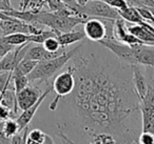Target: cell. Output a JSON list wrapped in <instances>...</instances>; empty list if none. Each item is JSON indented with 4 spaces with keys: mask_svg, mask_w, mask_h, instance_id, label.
Masks as SVG:
<instances>
[{
    "mask_svg": "<svg viewBox=\"0 0 154 144\" xmlns=\"http://www.w3.org/2000/svg\"><path fill=\"white\" fill-rule=\"evenodd\" d=\"M68 63L74 73L75 87L60 99L69 105L66 125L76 126L90 141L106 133L117 143H138L140 99L133 86L131 64L116 56L82 52V46Z\"/></svg>",
    "mask_w": 154,
    "mask_h": 144,
    "instance_id": "1",
    "label": "cell"
},
{
    "mask_svg": "<svg viewBox=\"0 0 154 144\" xmlns=\"http://www.w3.org/2000/svg\"><path fill=\"white\" fill-rule=\"evenodd\" d=\"M82 44L77 45L72 50H66L62 55L58 56L53 59L42 60L38 61L34 70L28 75V79L30 82H43L51 79L54 75L57 74L58 70L68 64V62L72 59V57L79 51Z\"/></svg>",
    "mask_w": 154,
    "mask_h": 144,
    "instance_id": "2",
    "label": "cell"
},
{
    "mask_svg": "<svg viewBox=\"0 0 154 144\" xmlns=\"http://www.w3.org/2000/svg\"><path fill=\"white\" fill-rule=\"evenodd\" d=\"M52 87H53V91L55 92L56 97L50 103L49 108L50 110L54 112L57 110L60 99L70 95L75 87V76L73 70L70 66H68L64 72L60 73L55 77L53 83H52Z\"/></svg>",
    "mask_w": 154,
    "mask_h": 144,
    "instance_id": "3",
    "label": "cell"
},
{
    "mask_svg": "<svg viewBox=\"0 0 154 144\" xmlns=\"http://www.w3.org/2000/svg\"><path fill=\"white\" fill-rule=\"evenodd\" d=\"M80 14L89 16V17L106 18V19H117L120 18L118 11L103 0H89L85 5L78 9Z\"/></svg>",
    "mask_w": 154,
    "mask_h": 144,
    "instance_id": "4",
    "label": "cell"
},
{
    "mask_svg": "<svg viewBox=\"0 0 154 144\" xmlns=\"http://www.w3.org/2000/svg\"><path fill=\"white\" fill-rule=\"evenodd\" d=\"M98 43L103 47L111 52L120 61L128 64H135L133 50L131 45L119 42L114 38H103L100 41H98Z\"/></svg>",
    "mask_w": 154,
    "mask_h": 144,
    "instance_id": "5",
    "label": "cell"
},
{
    "mask_svg": "<svg viewBox=\"0 0 154 144\" xmlns=\"http://www.w3.org/2000/svg\"><path fill=\"white\" fill-rule=\"evenodd\" d=\"M84 32L86 34V38L92 42H98L107 36L105 22L101 18L89 17L84 22Z\"/></svg>",
    "mask_w": 154,
    "mask_h": 144,
    "instance_id": "6",
    "label": "cell"
},
{
    "mask_svg": "<svg viewBox=\"0 0 154 144\" xmlns=\"http://www.w3.org/2000/svg\"><path fill=\"white\" fill-rule=\"evenodd\" d=\"M128 31L143 44L154 45V26L150 22L143 21L140 24L133 23V26H128Z\"/></svg>",
    "mask_w": 154,
    "mask_h": 144,
    "instance_id": "7",
    "label": "cell"
},
{
    "mask_svg": "<svg viewBox=\"0 0 154 144\" xmlns=\"http://www.w3.org/2000/svg\"><path fill=\"white\" fill-rule=\"evenodd\" d=\"M42 92L36 85H28L23 89L16 94V99H17L18 108L21 110H26L28 107L32 106L35 102L38 100L41 96Z\"/></svg>",
    "mask_w": 154,
    "mask_h": 144,
    "instance_id": "8",
    "label": "cell"
},
{
    "mask_svg": "<svg viewBox=\"0 0 154 144\" xmlns=\"http://www.w3.org/2000/svg\"><path fill=\"white\" fill-rule=\"evenodd\" d=\"M113 38L119 42H122L128 45L143 44L135 36H133L128 31V26H126V20L122 17L114 20L113 23Z\"/></svg>",
    "mask_w": 154,
    "mask_h": 144,
    "instance_id": "9",
    "label": "cell"
},
{
    "mask_svg": "<svg viewBox=\"0 0 154 144\" xmlns=\"http://www.w3.org/2000/svg\"><path fill=\"white\" fill-rule=\"evenodd\" d=\"M131 46L133 50L135 64L154 68V45L134 44Z\"/></svg>",
    "mask_w": 154,
    "mask_h": 144,
    "instance_id": "10",
    "label": "cell"
},
{
    "mask_svg": "<svg viewBox=\"0 0 154 144\" xmlns=\"http://www.w3.org/2000/svg\"><path fill=\"white\" fill-rule=\"evenodd\" d=\"M53 91V87L50 86L48 87L47 89H45V92H43L42 94H41V96L38 98V100H37L36 102H35L34 104H33L32 106H30V107H28L26 110H22V114L19 115V116L16 118V121H17L18 125H19V128L20 130L21 129H23L24 127H26L29 125V123L32 121L33 117L35 116V114H36V112L38 110L39 106L42 104V102L45 101V99L47 98V96L49 95L51 92Z\"/></svg>",
    "mask_w": 154,
    "mask_h": 144,
    "instance_id": "11",
    "label": "cell"
},
{
    "mask_svg": "<svg viewBox=\"0 0 154 144\" xmlns=\"http://www.w3.org/2000/svg\"><path fill=\"white\" fill-rule=\"evenodd\" d=\"M132 66V81H133V86L136 92V95L140 100L145 98L146 94H147L148 88V82H147V77H146L145 70L141 68V65L139 64H131Z\"/></svg>",
    "mask_w": 154,
    "mask_h": 144,
    "instance_id": "12",
    "label": "cell"
},
{
    "mask_svg": "<svg viewBox=\"0 0 154 144\" xmlns=\"http://www.w3.org/2000/svg\"><path fill=\"white\" fill-rule=\"evenodd\" d=\"M86 38V34H85L84 30H78V31H70V32L66 33H60L57 35V39L59 41L60 45L63 47L69 46L70 44H73L78 41H82Z\"/></svg>",
    "mask_w": 154,
    "mask_h": 144,
    "instance_id": "13",
    "label": "cell"
},
{
    "mask_svg": "<svg viewBox=\"0 0 154 144\" xmlns=\"http://www.w3.org/2000/svg\"><path fill=\"white\" fill-rule=\"evenodd\" d=\"M26 144H45V143H54V140L43 133L42 130L38 128H35L31 130L28 134V138H26Z\"/></svg>",
    "mask_w": 154,
    "mask_h": 144,
    "instance_id": "14",
    "label": "cell"
},
{
    "mask_svg": "<svg viewBox=\"0 0 154 144\" xmlns=\"http://www.w3.org/2000/svg\"><path fill=\"white\" fill-rule=\"evenodd\" d=\"M119 13L120 17L122 18L124 20L126 21L130 22V23H137V24H140L143 23V21H146L143 17H141L140 13L138 12V10L134 7H129L125 10H120L118 11Z\"/></svg>",
    "mask_w": 154,
    "mask_h": 144,
    "instance_id": "15",
    "label": "cell"
},
{
    "mask_svg": "<svg viewBox=\"0 0 154 144\" xmlns=\"http://www.w3.org/2000/svg\"><path fill=\"white\" fill-rule=\"evenodd\" d=\"M19 130H20L19 125H18L16 119L10 118L2 123L1 134H2V137L8 141V143L11 142V138L13 137L14 135H16Z\"/></svg>",
    "mask_w": 154,
    "mask_h": 144,
    "instance_id": "16",
    "label": "cell"
},
{
    "mask_svg": "<svg viewBox=\"0 0 154 144\" xmlns=\"http://www.w3.org/2000/svg\"><path fill=\"white\" fill-rule=\"evenodd\" d=\"M38 63V61L36 60H32V59H26V58H22L18 64L15 66L12 73L14 75H26L28 76L33 70L36 66V64Z\"/></svg>",
    "mask_w": 154,
    "mask_h": 144,
    "instance_id": "17",
    "label": "cell"
},
{
    "mask_svg": "<svg viewBox=\"0 0 154 144\" xmlns=\"http://www.w3.org/2000/svg\"><path fill=\"white\" fill-rule=\"evenodd\" d=\"M3 42L8 43L13 46H18L22 45L24 43H29V34H23V33H14V34L5 35L1 37Z\"/></svg>",
    "mask_w": 154,
    "mask_h": 144,
    "instance_id": "18",
    "label": "cell"
},
{
    "mask_svg": "<svg viewBox=\"0 0 154 144\" xmlns=\"http://www.w3.org/2000/svg\"><path fill=\"white\" fill-rule=\"evenodd\" d=\"M45 4H47L45 0H21L19 10L20 11H30L33 13H37L39 11H42Z\"/></svg>",
    "mask_w": 154,
    "mask_h": 144,
    "instance_id": "19",
    "label": "cell"
},
{
    "mask_svg": "<svg viewBox=\"0 0 154 144\" xmlns=\"http://www.w3.org/2000/svg\"><path fill=\"white\" fill-rule=\"evenodd\" d=\"M12 82H13L14 91L17 94L26 86H28L30 81L28 79V76H26V75H14L12 73Z\"/></svg>",
    "mask_w": 154,
    "mask_h": 144,
    "instance_id": "20",
    "label": "cell"
},
{
    "mask_svg": "<svg viewBox=\"0 0 154 144\" xmlns=\"http://www.w3.org/2000/svg\"><path fill=\"white\" fill-rule=\"evenodd\" d=\"M91 143H117V141L115 140V138L113 136H111L110 134L101 133L97 134V135L93 136L91 139Z\"/></svg>",
    "mask_w": 154,
    "mask_h": 144,
    "instance_id": "21",
    "label": "cell"
},
{
    "mask_svg": "<svg viewBox=\"0 0 154 144\" xmlns=\"http://www.w3.org/2000/svg\"><path fill=\"white\" fill-rule=\"evenodd\" d=\"M12 70L11 72H3L0 73V93L5 88H12Z\"/></svg>",
    "mask_w": 154,
    "mask_h": 144,
    "instance_id": "22",
    "label": "cell"
},
{
    "mask_svg": "<svg viewBox=\"0 0 154 144\" xmlns=\"http://www.w3.org/2000/svg\"><path fill=\"white\" fill-rule=\"evenodd\" d=\"M42 46L49 52H56L62 47L58 41L57 37H49L42 42Z\"/></svg>",
    "mask_w": 154,
    "mask_h": 144,
    "instance_id": "23",
    "label": "cell"
},
{
    "mask_svg": "<svg viewBox=\"0 0 154 144\" xmlns=\"http://www.w3.org/2000/svg\"><path fill=\"white\" fill-rule=\"evenodd\" d=\"M138 143L154 144V135L150 131H141L138 137Z\"/></svg>",
    "mask_w": 154,
    "mask_h": 144,
    "instance_id": "24",
    "label": "cell"
},
{
    "mask_svg": "<svg viewBox=\"0 0 154 144\" xmlns=\"http://www.w3.org/2000/svg\"><path fill=\"white\" fill-rule=\"evenodd\" d=\"M106 3H108L109 5H111L112 8L116 9L117 11H120V10H125L128 8V4H127L126 0H103Z\"/></svg>",
    "mask_w": 154,
    "mask_h": 144,
    "instance_id": "25",
    "label": "cell"
},
{
    "mask_svg": "<svg viewBox=\"0 0 154 144\" xmlns=\"http://www.w3.org/2000/svg\"><path fill=\"white\" fill-rule=\"evenodd\" d=\"M10 118H13L12 110L9 107H7V106L0 103V122H5V120H8Z\"/></svg>",
    "mask_w": 154,
    "mask_h": 144,
    "instance_id": "26",
    "label": "cell"
},
{
    "mask_svg": "<svg viewBox=\"0 0 154 144\" xmlns=\"http://www.w3.org/2000/svg\"><path fill=\"white\" fill-rule=\"evenodd\" d=\"M140 8H148V9H154V0H138Z\"/></svg>",
    "mask_w": 154,
    "mask_h": 144,
    "instance_id": "27",
    "label": "cell"
},
{
    "mask_svg": "<svg viewBox=\"0 0 154 144\" xmlns=\"http://www.w3.org/2000/svg\"><path fill=\"white\" fill-rule=\"evenodd\" d=\"M13 8L11 5L7 4L3 0H0V11H8V10H12Z\"/></svg>",
    "mask_w": 154,
    "mask_h": 144,
    "instance_id": "28",
    "label": "cell"
},
{
    "mask_svg": "<svg viewBox=\"0 0 154 144\" xmlns=\"http://www.w3.org/2000/svg\"><path fill=\"white\" fill-rule=\"evenodd\" d=\"M2 123L0 122V143H8V141L2 137V134H1V129H2Z\"/></svg>",
    "mask_w": 154,
    "mask_h": 144,
    "instance_id": "29",
    "label": "cell"
},
{
    "mask_svg": "<svg viewBox=\"0 0 154 144\" xmlns=\"http://www.w3.org/2000/svg\"><path fill=\"white\" fill-rule=\"evenodd\" d=\"M88 1H89V0H76V2L78 3L80 7H82V5H85L87 2H88Z\"/></svg>",
    "mask_w": 154,
    "mask_h": 144,
    "instance_id": "30",
    "label": "cell"
},
{
    "mask_svg": "<svg viewBox=\"0 0 154 144\" xmlns=\"http://www.w3.org/2000/svg\"><path fill=\"white\" fill-rule=\"evenodd\" d=\"M3 1H5V3H7V4L11 5V3H10V0H3Z\"/></svg>",
    "mask_w": 154,
    "mask_h": 144,
    "instance_id": "31",
    "label": "cell"
}]
</instances>
